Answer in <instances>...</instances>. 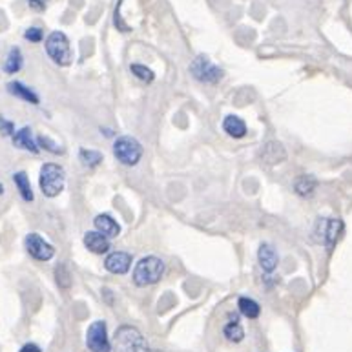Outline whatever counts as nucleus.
Wrapping results in <instances>:
<instances>
[{"mask_svg":"<svg viewBox=\"0 0 352 352\" xmlns=\"http://www.w3.org/2000/svg\"><path fill=\"white\" fill-rule=\"evenodd\" d=\"M164 274V263L155 255H148L142 257L134 268V283L137 287H148V285H155V283L163 277Z\"/></svg>","mask_w":352,"mask_h":352,"instance_id":"obj_1","label":"nucleus"},{"mask_svg":"<svg viewBox=\"0 0 352 352\" xmlns=\"http://www.w3.org/2000/svg\"><path fill=\"white\" fill-rule=\"evenodd\" d=\"M114 351L115 352H161L155 349H148L144 338L136 327H121L115 332L114 338Z\"/></svg>","mask_w":352,"mask_h":352,"instance_id":"obj_2","label":"nucleus"},{"mask_svg":"<svg viewBox=\"0 0 352 352\" xmlns=\"http://www.w3.org/2000/svg\"><path fill=\"white\" fill-rule=\"evenodd\" d=\"M64 183L66 172L62 166L53 163L44 164L42 170H40V179H38V184H40V190H42L44 195H48V197L59 195L64 188Z\"/></svg>","mask_w":352,"mask_h":352,"instance_id":"obj_3","label":"nucleus"},{"mask_svg":"<svg viewBox=\"0 0 352 352\" xmlns=\"http://www.w3.org/2000/svg\"><path fill=\"white\" fill-rule=\"evenodd\" d=\"M46 51L51 57V60L59 66H68L73 59L70 40L62 32L49 33V37L46 38Z\"/></svg>","mask_w":352,"mask_h":352,"instance_id":"obj_4","label":"nucleus"},{"mask_svg":"<svg viewBox=\"0 0 352 352\" xmlns=\"http://www.w3.org/2000/svg\"><path fill=\"white\" fill-rule=\"evenodd\" d=\"M114 153L117 161H121L126 166H136L142 158L141 142L134 137H121L114 144Z\"/></svg>","mask_w":352,"mask_h":352,"instance_id":"obj_5","label":"nucleus"},{"mask_svg":"<svg viewBox=\"0 0 352 352\" xmlns=\"http://www.w3.org/2000/svg\"><path fill=\"white\" fill-rule=\"evenodd\" d=\"M314 232L318 234V239L325 243L327 249L332 250L343 234L342 219H320Z\"/></svg>","mask_w":352,"mask_h":352,"instance_id":"obj_6","label":"nucleus"},{"mask_svg":"<svg viewBox=\"0 0 352 352\" xmlns=\"http://www.w3.org/2000/svg\"><path fill=\"white\" fill-rule=\"evenodd\" d=\"M86 347L92 352H112V343L108 340L106 323L95 321L86 332Z\"/></svg>","mask_w":352,"mask_h":352,"instance_id":"obj_7","label":"nucleus"},{"mask_svg":"<svg viewBox=\"0 0 352 352\" xmlns=\"http://www.w3.org/2000/svg\"><path fill=\"white\" fill-rule=\"evenodd\" d=\"M190 71H192V75L201 82H217L221 81L223 77V71L221 68H217L214 62L206 59V57H197L194 59V62L190 64Z\"/></svg>","mask_w":352,"mask_h":352,"instance_id":"obj_8","label":"nucleus"},{"mask_svg":"<svg viewBox=\"0 0 352 352\" xmlns=\"http://www.w3.org/2000/svg\"><path fill=\"white\" fill-rule=\"evenodd\" d=\"M26 249L27 252L38 261H49L55 254L53 247H51L48 241H44V239L35 232L29 234L26 238Z\"/></svg>","mask_w":352,"mask_h":352,"instance_id":"obj_9","label":"nucleus"},{"mask_svg":"<svg viewBox=\"0 0 352 352\" xmlns=\"http://www.w3.org/2000/svg\"><path fill=\"white\" fill-rule=\"evenodd\" d=\"M104 266L112 274H126L131 266V255L126 252H114L106 257Z\"/></svg>","mask_w":352,"mask_h":352,"instance_id":"obj_10","label":"nucleus"},{"mask_svg":"<svg viewBox=\"0 0 352 352\" xmlns=\"http://www.w3.org/2000/svg\"><path fill=\"white\" fill-rule=\"evenodd\" d=\"M84 247L93 254H106L110 250V238L101 232H88L84 236Z\"/></svg>","mask_w":352,"mask_h":352,"instance_id":"obj_11","label":"nucleus"},{"mask_svg":"<svg viewBox=\"0 0 352 352\" xmlns=\"http://www.w3.org/2000/svg\"><path fill=\"white\" fill-rule=\"evenodd\" d=\"M95 228H97L99 232L104 234L106 238H117L121 232V227L117 225V221L115 219H112L110 216H106V214H101V216L95 217Z\"/></svg>","mask_w":352,"mask_h":352,"instance_id":"obj_12","label":"nucleus"},{"mask_svg":"<svg viewBox=\"0 0 352 352\" xmlns=\"http://www.w3.org/2000/svg\"><path fill=\"white\" fill-rule=\"evenodd\" d=\"M261 158H263V161L268 164H276V163H281V161H285V158H287V153H285V150H283V147L279 144V142H266L265 148H263V152H261Z\"/></svg>","mask_w":352,"mask_h":352,"instance_id":"obj_13","label":"nucleus"},{"mask_svg":"<svg viewBox=\"0 0 352 352\" xmlns=\"http://www.w3.org/2000/svg\"><path fill=\"white\" fill-rule=\"evenodd\" d=\"M257 260H260L261 268L265 272H272L277 266V254L271 244H261L260 252H257Z\"/></svg>","mask_w":352,"mask_h":352,"instance_id":"obj_14","label":"nucleus"},{"mask_svg":"<svg viewBox=\"0 0 352 352\" xmlns=\"http://www.w3.org/2000/svg\"><path fill=\"white\" fill-rule=\"evenodd\" d=\"M223 130L227 131L230 137H234V139H241L247 134V125L236 115H228L227 119L223 121Z\"/></svg>","mask_w":352,"mask_h":352,"instance_id":"obj_15","label":"nucleus"},{"mask_svg":"<svg viewBox=\"0 0 352 352\" xmlns=\"http://www.w3.org/2000/svg\"><path fill=\"white\" fill-rule=\"evenodd\" d=\"M13 144H15L16 148H22V150H27V152L32 153L38 152V147L33 142L32 130H29V128H22V130H18L16 134H13Z\"/></svg>","mask_w":352,"mask_h":352,"instance_id":"obj_16","label":"nucleus"},{"mask_svg":"<svg viewBox=\"0 0 352 352\" xmlns=\"http://www.w3.org/2000/svg\"><path fill=\"white\" fill-rule=\"evenodd\" d=\"M8 92H10L11 95H15V97L24 99V101H27V103L38 104L37 93H33L32 90H29L27 86H24L22 82H10V84H8Z\"/></svg>","mask_w":352,"mask_h":352,"instance_id":"obj_17","label":"nucleus"},{"mask_svg":"<svg viewBox=\"0 0 352 352\" xmlns=\"http://www.w3.org/2000/svg\"><path fill=\"white\" fill-rule=\"evenodd\" d=\"M316 186H318V181H316L312 175H301V177L296 179V183H294L296 194L301 195V197H307V195L314 194Z\"/></svg>","mask_w":352,"mask_h":352,"instance_id":"obj_18","label":"nucleus"},{"mask_svg":"<svg viewBox=\"0 0 352 352\" xmlns=\"http://www.w3.org/2000/svg\"><path fill=\"white\" fill-rule=\"evenodd\" d=\"M13 183H15V186L18 188V192H21L22 199L24 201H33V190H32V184H29V177H27L24 172H16L15 175H13Z\"/></svg>","mask_w":352,"mask_h":352,"instance_id":"obj_19","label":"nucleus"},{"mask_svg":"<svg viewBox=\"0 0 352 352\" xmlns=\"http://www.w3.org/2000/svg\"><path fill=\"white\" fill-rule=\"evenodd\" d=\"M239 310H241V314L244 318H249V320H255L257 316L261 314V307L257 305V301L250 298H239V303H238Z\"/></svg>","mask_w":352,"mask_h":352,"instance_id":"obj_20","label":"nucleus"},{"mask_svg":"<svg viewBox=\"0 0 352 352\" xmlns=\"http://www.w3.org/2000/svg\"><path fill=\"white\" fill-rule=\"evenodd\" d=\"M223 332H225V336H227L228 342L239 343L244 338V331H243V327L239 325L238 316H234V320L230 321L227 327H225V331Z\"/></svg>","mask_w":352,"mask_h":352,"instance_id":"obj_21","label":"nucleus"},{"mask_svg":"<svg viewBox=\"0 0 352 352\" xmlns=\"http://www.w3.org/2000/svg\"><path fill=\"white\" fill-rule=\"evenodd\" d=\"M22 68V53L18 48H13L8 55V59H5V64H4V70L8 73H16V71Z\"/></svg>","mask_w":352,"mask_h":352,"instance_id":"obj_22","label":"nucleus"},{"mask_svg":"<svg viewBox=\"0 0 352 352\" xmlns=\"http://www.w3.org/2000/svg\"><path fill=\"white\" fill-rule=\"evenodd\" d=\"M55 277H57V283H59V287L70 288L71 274H70V271H68V266H66V265L57 266V268H55Z\"/></svg>","mask_w":352,"mask_h":352,"instance_id":"obj_23","label":"nucleus"},{"mask_svg":"<svg viewBox=\"0 0 352 352\" xmlns=\"http://www.w3.org/2000/svg\"><path fill=\"white\" fill-rule=\"evenodd\" d=\"M131 73L137 77V79H141V81L144 82H152L153 81V71L150 70V68H147V66L142 64H131Z\"/></svg>","mask_w":352,"mask_h":352,"instance_id":"obj_24","label":"nucleus"},{"mask_svg":"<svg viewBox=\"0 0 352 352\" xmlns=\"http://www.w3.org/2000/svg\"><path fill=\"white\" fill-rule=\"evenodd\" d=\"M81 161L86 166H97L103 161V155L99 152H93V150H81Z\"/></svg>","mask_w":352,"mask_h":352,"instance_id":"obj_25","label":"nucleus"},{"mask_svg":"<svg viewBox=\"0 0 352 352\" xmlns=\"http://www.w3.org/2000/svg\"><path fill=\"white\" fill-rule=\"evenodd\" d=\"M37 144L40 148H44V150H48V152H51V153H62V152H64L62 148H59V147H57V144H55V142L49 141L48 137H42V136L38 137Z\"/></svg>","mask_w":352,"mask_h":352,"instance_id":"obj_26","label":"nucleus"},{"mask_svg":"<svg viewBox=\"0 0 352 352\" xmlns=\"http://www.w3.org/2000/svg\"><path fill=\"white\" fill-rule=\"evenodd\" d=\"M24 38H27L29 42H40V40H42V29H38V27H29V29L24 33Z\"/></svg>","mask_w":352,"mask_h":352,"instance_id":"obj_27","label":"nucleus"},{"mask_svg":"<svg viewBox=\"0 0 352 352\" xmlns=\"http://www.w3.org/2000/svg\"><path fill=\"white\" fill-rule=\"evenodd\" d=\"M13 130H15V126H13V123H10V121H5L0 117V131H2V136H11L13 134Z\"/></svg>","mask_w":352,"mask_h":352,"instance_id":"obj_28","label":"nucleus"},{"mask_svg":"<svg viewBox=\"0 0 352 352\" xmlns=\"http://www.w3.org/2000/svg\"><path fill=\"white\" fill-rule=\"evenodd\" d=\"M18 352H40V349H38V345H35V343H27V345H24Z\"/></svg>","mask_w":352,"mask_h":352,"instance_id":"obj_29","label":"nucleus"},{"mask_svg":"<svg viewBox=\"0 0 352 352\" xmlns=\"http://www.w3.org/2000/svg\"><path fill=\"white\" fill-rule=\"evenodd\" d=\"M29 5L35 10H44V2H40V0H29Z\"/></svg>","mask_w":352,"mask_h":352,"instance_id":"obj_30","label":"nucleus"},{"mask_svg":"<svg viewBox=\"0 0 352 352\" xmlns=\"http://www.w3.org/2000/svg\"><path fill=\"white\" fill-rule=\"evenodd\" d=\"M2 192H4V186H2V184H0V194H2Z\"/></svg>","mask_w":352,"mask_h":352,"instance_id":"obj_31","label":"nucleus"}]
</instances>
